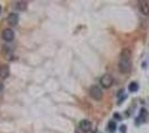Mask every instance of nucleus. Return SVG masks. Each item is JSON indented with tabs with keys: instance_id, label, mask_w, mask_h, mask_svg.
<instances>
[{
	"instance_id": "nucleus-1",
	"label": "nucleus",
	"mask_w": 149,
	"mask_h": 133,
	"mask_svg": "<svg viewBox=\"0 0 149 133\" xmlns=\"http://www.w3.org/2000/svg\"><path fill=\"white\" fill-rule=\"evenodd\" d=\"M130 59H131V52H130L129 49L125 48L120 53V60H119V64H118L119 70H120L122 73L130 72V69H131V62H130Z\"/></svg>"
},
{
	"instance_id": "nucleus-2",
	"label": "nucleus",
	"mask_w": 149,
	"mask_h": 133,
	"mask_svg": "<svg viewBox=\"0 0 149 133\" xmlns=\"http://www.w3.org/2000/svg\"><path fill=\"white\" fill-rule=\"evenodd\" d=\"M89 93H90V97L95 100H100L102 98V90L98 86H92L89 90Z\"/></svg>"
},
{
	"instance_id": "nucleus-3",
	"label": "nucleus",
	"mask_w": 149,
	"mask_h": 133,
	"mask_svg": "<svg viewBox=\"0 0 149 133\" xmlns=\"http://www.w3.org/2000/svg\"><path fill=\"white\" fill-rule=\"evenodd\" d=\"M113 77L110 74H103L101 78H100V84H101V87H103L105 89H108L113 86Z\"/></svg>"
},
{
	"instance_id": "nucleus-4",
	"label": "nucleus",
	"mask_w": 149,
	"mask_h": 133,
	"mask_svg": "<svg viewBox=\"0 0 149 133\" xmlns=\"http://www.w3.org/2000/svg\"><path fill=\"white\" fill-rule=\"evenodd\" d=\"M2 39L5 40V41H12V40L14 39V32L11 30V29H5V30L2 31Z\"/></svg>"
},
{
	"instance_id": "nucleus-5",
	"label": "nucleus",
	"mask_w": 149,
	"mask_h": 133,
	"mask_svg": "<svg viewBox=\"0 0 149 133\" xmlns=\"http://www.w3.org/2000/svg\"><path fill=\"white\" fill-rule=\"evenodd\" d=\"M138 6H139V9L141 11V13L144 16H149V3L147 1H144V0H140L138 2Z\"/></svg>"
},
{
	"instance_id": "nucleus-6",
	"label": "nucleus",
	"mask_w": 149,
	"mask_h": 133,
	"mask_svg": "<svg viewBox=\"0 0 149 133\" xmlns=\"http://www.w3.org/2000/svg\"><path fill=\"white\" fill-rule=\"evenodd\" d=\"M7 21H8V23L10 26H12V27H13V26H17L18 21H19V17H18L17 13L11 12V13H9L8 18H7Z\"/></svg>"
},
{
	"instance_id": "nucleus-7",
	"label": "nucleus",
	"mask_w": 149,
	"mask_h": 133,
	"mask_svg": "<svg viewBox=\"0 0 149 133\" xmlns=\"http://www.w3.org/2000/svg\"><path fill=\"white\" fill-rule=\"evenodd\" d=\"M79 128L83 132H89L91 129V123L89 120H83L79 123Z\"/></svg>"
},
{
	"instance_id": "nucleus-8",
	"label": "nucleus",
	"mask_w": 149,
	"mask_h": 133,
	"mask_svg": "<svg viewBox=\"0 0 149 133\" xmlns=\"http://www.w3.org/2000/svg\"><path fill=\"white\" fill-rule=\"evenodd\" d=\"M8 76H9V66L6 64L0 65V78L6 79Z\"/></svg>"
},
{
	"instance_id": "nucleus-9",
	"label": "nucleus",
	"mask_w": 149,
	"mask_h": 133,
	"mask_svg": "<svg viewBox=\"0 0 149 133\" xmlns=\"http://www.w3.org/2000/svg\"><path fill=\"white\" fill-rule=\"evenodd\" d=\"M14 8L19 11H24L27 9V2L26 1H17L14 3Z\"/></svg>"
},
{
	"instance_id": "nucleus-10",
	"label": "nucleus",
	"mask_w": 149,
	"mask_h": 133,
	"mask_svg": "<svg viewBox=\"0 0 149 133\" xmlns=\"http://www.w3.org/2000/svg\"><path fill=\"white\" fill-rule=\"evenodd\" d=\"M128 89H129V91H130V92H136V91H138L139 87H138V84H137L136 82H131V83L129 84Z\"/></svg>"
},
{
	"instance_id": "nucleus-11",
	"label": "nucleus",
	"mask_w": 149,
	"mask_h": 133,
	"mask_svg": "<svg viewBox=\"0 0 149 133\" xmlns=\"http://www.w3.org/2000/svg\"><path fill=\"white\" fill-rule=\"evenodd\" d=\"M108 130H109V132H111V133H114L116 131V123H115L114 121H110L109 123H108Z\"/></svg>"
},
{
	"instance_id": "nucleus-12",
	"label": "nucleus",
	"mask_w": 149,
	"mask_h": 133,
	"mask_svg": "<svg viewBox=\"0 0 149 133\" xmlns=\"http://www.w3.org/2000/svg\"><path fill=\"white\" fill-rule=\"evenodd\" d=\"M126 129H127V128H126V125H121V127H120V132L121 133H126Z\"/></svg>"
},
{
	"instance_id": "nucleus-13",
	"label": "nucleus",
	"mask_w": 149,
	"mask_h": 133,
	"mask_svg": "<svg viewBox=\"0 0 149 133\" xmlns=\"http://www.w3.org/2000/svg\"><path fill=\"white\" fill-rule=\"evenodd\" d=\"M115 118H116V119H118V120H121V117L119 115V114H117V113H115V115H114Z\"/></svg>"
},
{
	"instance_id": "nucleus-14",
	"label": "nucleus",
	"mask_w": 149,
	"mask_h": 133,
	"mask_svg": "<svg viewBox=\"0 0 149 133\" xmlns=\"http://www.w3.org/2000/svg\"><path fill=\"white\" fill-rule=\"evenodd\" d=\"M3 90V84L1 83V82H0V92H1Z\"/></svg>"
},
{
	"instance_id": "nucleus-15",
	"label": "nucleus",
	"mask_w": 149,
	"mask_h": 133,
	"mask_svg": "<svg viewBox=\"0 0 149 133\" xmlns=\"http://www.w3.org/2000/svg\"><path fill=\"white\" fill-rule=\"evenodd\" d=\"M0 10H1V7H0Z\"/></svg>"
}]
</instances>
